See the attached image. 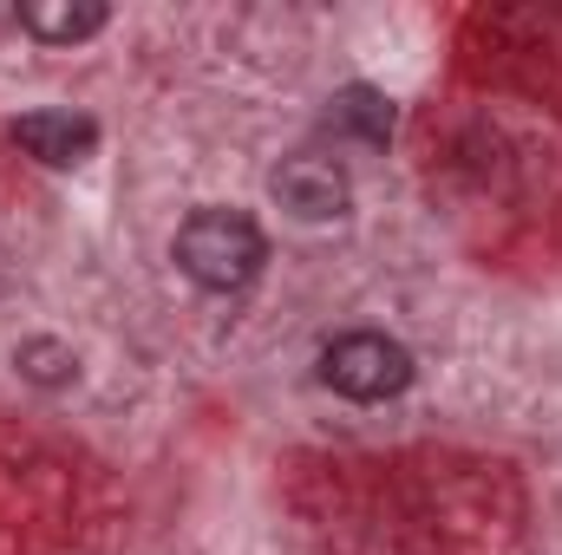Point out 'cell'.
<instances>
[{"label": "cell", "mask_w": 562, "mask_h": 555, "mask_svg": "<svg viewBox=\"0 0 562 555\" xmlns=\"http://www.w3.org/2000/svg\"><path fill=\"white\" fill-rule=\"evenodd\" d=\"M334 125L367 144H386L393 138V99L373 86H347V92H334Z\"/></svg>", "instance_id": "cell-6"}, {"label": "cell", "mask_w": 562, "mask_h": 555, "mask_svg": "<svg viewBox=\"0 0 562 555\" xmlns=\"http://www.w3.org/2000/svg\"><path fill=\"white\" fill-rule=\"evenodd\" d=\"M13 144L33 157V163H46V170H72V163H86L92 157V144H99V125L86 118V112H26V118H13Z\"/></svg>", "instance_id": "cell-4"}, {"label": "cell", "mask_w": 562, "mask_h": 555, "mask_svg": "<svg viewBox=\"0 0 562 555\" xmlns=\"http://www.w3.org/2000/svg\"><path fill=\"white\" fill-rule=\"evenodd\" d=\"M321 380L353 399V406H380V399H400L413 386V353L393 340V333H340L321 347Z\"/></svg>", "instance_id": "cell-2"}, {"label": "cell", "mask_w": 562, "mask_h": 555, "mask_svg": "<svg viewBox=\"0 0 562 555\" xmlns=\"http://www.w3.org/2000/svg\"><path fill=\"white\" fill-rule=\"evenodd\" d=\"M170 256H177V269L196 281V287H210V294H236V287H249V281L262 275V262H269V236H262L243 209H196V216L177 229Z\"/></svg>", "instance_id": "cell-1"}, {"label": "cell", "mask_w": 562, "mask_h": 555, "mask_svg": "<svg viewBox=\"0 0 562 555\" xmlns=\"http://www.w3.org/2000/svg\"><path fill=\"white\" fill-rule=\"evenodd\" d=\"M112 13L99 0H20V26L46 46H72V39H92Z\"/></svg>", "instance_id": "cell-5"}, {"label": "cell", "mask_w": 562, "mask_h": 555, "mask_svg": "<svg viewBox=\"0 0 562 555\" xmlns=\"http://www.w3.org/2000/svg\"><path fill=\"white\" fill-rule=\"evenodd\" d=\"M269 190H276V203L288 216H301V223H334V216H347V170L334 163V157H321V150H301V157H281L276 177H269Z\"/></svg>", "instance_id": "cell-3"}, {"label": "cell", "mask_w": 562, "mask_h": 555, "mask_svg": "<svg viewBox=\"0 0 562 555\" xmlns=\"http://www.w3.org/2000/svg\"><path fill=\"white\" fill-rule=\"evenodd\" d=\"M20 373L40 380V386H66V380L79 373V360H72V347H59V340H26V347H20Z\"/></svg>", "instance_id": "cell-7"}]
</instances>
